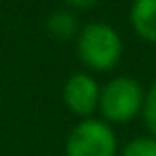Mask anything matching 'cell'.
I'll return each mask as SVG.
<instances>
[{"mask_svg": "<svg viewBox=\"0 0 156 156\" xmlns=\"http://www.w3.org/2000/svg\"><path fill=\"white\" fill-rule=\"evenodd\" d=\"M47 30L51 37L56 39H73L75 34H79V26H77V20L73 13L69 11H56L49 15L47 20Z\"/></svg>", "mask_w": 156, "mask_h": 156, "instance_id": "8992f818", "label": "cell"}, {"mask_svg": "<svg viewBox=\"0 0 156 156\" xmlns=\"http://www.w3.org/2000/svg\"><path fill=\"white\" fill-rule=\"evenodd\" d=\"M122 37L105 22H92L77 34V56L90 71H111L122 58Z\"/></svg>", "mask_w": 156, "mask_h": 156, "instance_id": "6da1fadb", "label": "cell"}, {"mask_svg": "<svg viewBox=\"0 0 156 156\" xmlns=\"http://www.w3.org/2000/svg\"><path fill=\"white\" fill-rule=\"evenodd\" d=\"M64 105L79 115L81 120L90 118L94 111H98V98H101V88L96 79L88 73H75L66 79L64 90H62Z\"/></svg>", "mask_w": 156, "mask_h": 156, "instance_id": "277c9868", "label": "cell"}, {"mask_svg": "<svg viewBox=\"0 0 156 156\" xmlns=\"http://www.w3.org/2000/svg\"><path fill=\"white\" fill-rule=\"evenodd\" d=\"M118 137L105 120L86 118L73 126L66 137V156H118Z\"/></svg>", "mask_w": 156, "mask_h": 156, "instance_id": "3957f363", "label": "cell"}, {"mask_svg": "<svg viewBox=\"0 0 156 156\" xmlns=\"http://www.w3.org/2000/svg\"><path fill=\"white\" fill-rule=\"evenodd\" d=\"M66 2L71 7H75V9H90V7H94L98 2V0H66Z\"/></svg>", "mask_w": 156, "mask_h": 156, "instance_id": "9c48e42d", "label": "cell"}, {"mask_svg": "<svg viewBox=\"0 0 156 156\" xmlns=\"http://www.w3.org/2000/svg\"><path fill=\"white\" fill-rule=\"evenodd\" d=\"M118 156H156V137H135L118 152Z\"/></svg>", "mask_w": 156, "mask_h": 156, "instance_id": "52a82bcc", "label": "cell"}, {"mask_svg": "<svg viewBox=\"0 0 156 156\" xmlns=\"http://www.w3.org/2000/svg\"><path fill=\"white\" fill-rule=\"evenodd\" d=\"M130 26L139 39L156 45V0H135L130 7Z\"/></svg>", "mask_w": 156, "mask_h": 156, "instance_id": "5b68a950", "label": "cell"}, {"mask_svg": "<svg viewBox=\"0 0 156 156\" xmlns=\"http://www.w3.org/2000/svg\"><path fill=\"white\" fill-rule=\"evenodd\" d=\"M143 96L145 92L135 77H113L101 88L98 111L107 124H126L141 115Z\"/></svg>", "mask_w": 156, "mask_h": 156, "instance_id": "7a4b0ae2", "label": "cell"}, {"mask_svg": "<svg viewBox=\"0 0 156 156\" xmlns=\"http://www.w3.org/2000/svg\"><path fill=\"white\" fill-rule=\"evenodd\" d=\"M141 118L145 128L150 130L152 137H156V79L154 83L147 88L145 96H143V109H141Z\"/></svg>", "mask_w": 156, "mask_h": 156, "instance_id": "ba28073f", "label": "cell"}]
</instances>
